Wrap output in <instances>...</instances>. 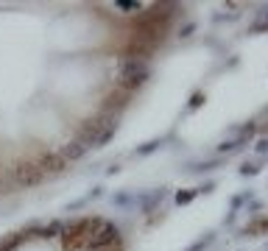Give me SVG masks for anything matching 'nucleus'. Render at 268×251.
<instances>
[{
	"label": "nucleus",
	"mask_w": 268,
	"mask_h": 251,
	"mask_svg": "<svg viewBox=\"0 0 268 251\" xmlns=\"http://www.w3.org/2000/svg\"><path fill=\"white\" fill-rule=\"evenodd\" d=\"M112 6H115V9H123L126 14H134V11L143 9V3H134V0H115Z\"/></svg>",
	"instance_id": "3"
},
{
	"label": "nucleus",
	"mask_w": 268,
	"mask_h": 251,
	"mask_svg": "<svg viewBox=\"0 0 268 251\" xmlns=\"http://www.w3.org/2000/svg\"><path fill=\"white\" fill-rule=\"evenodd\" d=\"M196 193L199 190H187V193H176V204H187V201L196 198Z\"/></svg>",
	"instance_id": "5"
},
{
	"label": "nucleus",
	"mask_w": 268,
	"mask_h": 251,
	"mask_svg": "<svg viewBox=\"0 0 268 251\" xmlns=\"http://www.w3.org/2000/svg\"><path fill=\"white\" fill-rule=\"evenodd\" d=\"M268 28V11H260V20L251 26V31H266Z\"/></svg>",
	"instance_id": "4"
},
{
	"label": "nucleus",
	"mask_w": 268,
	"mask_h": 251,
	"mask_svg": "<svg viewBox=\"0 0 268 251\" xmlns=\"http://www.w3.org/2000/svg\"><path fill=\"white\" fill-rule=\"evenodd\" d=\"M156 145H162V139H151L148 145H143V148H140V154H151V151H154Z\"/></svg>",
	"instance_id": "7"
},
{
	"label": "nucleus",
	"mask_w": 268,
	"mask_h": 251,
	"mask_svg": "<svg viewBox=\"0 0 268 251\" xmlns=\"http://www.w3.org/2000/svg\"><path fill=\"white\" fill-rule=\"evenodd\" d=\"M87 151H89V148H87L84 142H78V139H76V142H67V145H61V148H59V156L64 159V162H76V159H81Z\"/></svg>",
	"instance_id": "2"
},
{
	"label": "nucleus",
	"mask_w": 268,
	"mask_h": 251,
	"mask_svg": "<svg viewBox=\"0 0 268 251\" xmlns=\"http://www.w3.org/2000/svg\"><path fill=\"white\" fill-rule=\"evenodd\" d=\"M254 151H257V154H266V151H268V139H260V142H257V148H254Z\"/></svg>",
	"instance_id": "9"
},
{
	"label": "nucleus",
	"mask_w": 268,
	"mask_h": 251,
	"mask_svg": "<svg viewBox=\"0 0 268 251\" xmlns=\"http://www.w3.org/2000/svg\"><path fill=\"white\" fill-rule=\"evenodd\" d=\"M151 78V61L137 59V56H120L118 59V78L115 87L134 95V89H140Z\"/></svg>",
	"instance_id": "1"
},
{
	"label": "nucleus",
	"mask_w": 268,
	"mask_h": 251,
	"mask_svg": "<svg viewBox=\"0 0 268 251\" xmlns=\"http://www.w3.org/2000/svg\"><path fill=\"white\" fill-rule=\"evenodd\" d=\"M201 101H204V95H201V92H196V95L190 98V109H196V106H201Z\"/></svg>",
	"instance_id": "8"
},
{
	"label": "nucleus",
	"mask_w": 268,
	"mask_h": 251,
	"mask_svg": "<svg viewBox=\"0 0 268 251\" xmlns=\"http://www.w3.org/2000/svg\"><path fill=\"white\" fill-rule=\"evenodd\" d=\"M209 243H212V234H207V237H201V240L196 243V246H193L190 251H204V249H207V246H209Z\"/></svg>",
	"instance_id": "6"
}]
</instances>
